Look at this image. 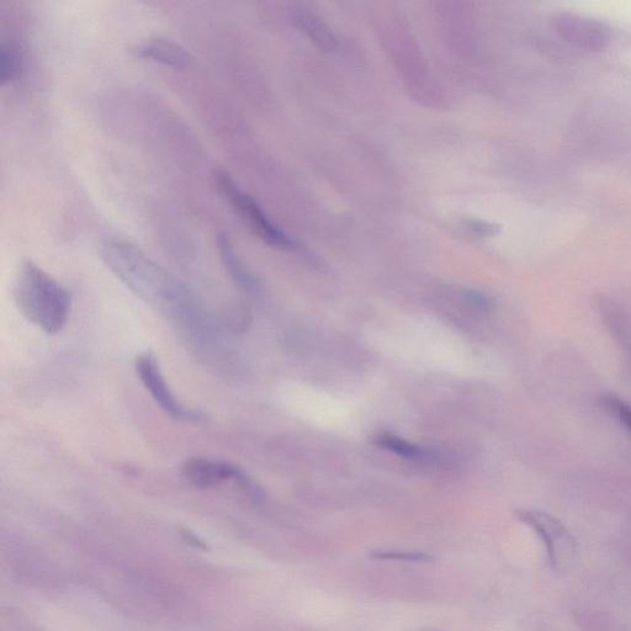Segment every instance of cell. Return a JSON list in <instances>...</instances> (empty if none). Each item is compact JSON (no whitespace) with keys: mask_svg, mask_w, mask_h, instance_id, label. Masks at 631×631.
<instances>
[{"mask_svg":"<svg viewBox=\"0 0 631 631\" xmlns=\"http://www.w3.org/2000/svg\"><path fill=\"white\" fill-rule=\"evenodd\" d=\"M376 443H378L380 447L389 449L391 452L408 459H421L426 455V453H424L421 448L416 447V445L408 443L401 438L390 436V434H381V436L376 438Z\"/></svg>","mask_w":631,"mask_h":631,"instance_id":"8fae6325","label":"cell"},{"mask_svg":"<svg viewBox=\"0 0 631 631\" xmlns=\"http://www.w3.org/2000/svg\"><path fill=\"white\" fill-rule=\"evenodd\" d=\"M21 71V56L13 44L3 42L0 47V79L3 84L13 82Z\"/></svg>","mask_w":631,"mask_h":631,"instance_id":"30bf717a","label":"cell"},{"mask_svg":"<svg viewBox=\"0 0 631 631\" xmlns=\"http://www.w3.org/2000/svg\"><path fill=\"white\" fill-rule=\"evenodd\" d=\"M136 373L141 383L150 392L152 399L162 408L173 420L184 422L200 421L204 417L203 412L184 407L173 395L166 379L159 368L156 355L145 352L139 355L135 363Z\"/></svg>","mask_w":631,"mask_h":631,"instance_id":"5b68a950","label":"cell"},{"mask_svg":"<svg viewBox=\"0 0 631 631\" xmlns=\"http://www.w3.org/2000/svg\"><path fill=\"white\" fill-rule=\"evenodd\" d=\"M219 251L227 273L235 280V283L242 286L243 289L253 291L257 289V281L253 275L248 272L245 264L236 256L230 240L225 235L219 236Z\"/></svg>","mask_w":631,"mask_h":631,"instance_id":"9c48e42d","label":"cell"},{"mask_svg":"<svg viewBox=\"0 0 631 631\" xmlns=\"http://www.w3.org/2000/svg\"><path fill=\"white\" fill-rule=\"evenodd\" d=\"M136 57L172 68H187L192 62L189 52L182 45L161 37H150L132 47Z\"/></svg>","mask_w":631,"mask_h":631,"instance_id":"ba28073f","label":"cell"},{"mask_svg":"<svg viewBox=\"0 0 631 631\" xmlns=\"http://www.w3.org/2000/svg\"><path fill=\"white\" fill-rule=\"evenodd\" d=\"M554 28L562 39L588 51L606 49L612 40V31L601 21L575 14H560L554 19Z\"/></svg>","mask_w":631,"mask_h":631,"instance_id":"52a82bcc","label":"cell"},{"mask_svg":"<svg viewBox=\"0 0 631 631\" xmlns=\"http://www.w3.org/2000/svg\"><path fill=\"white\" fill-rule=\"evenodd\" d=\"M14 299L21 315L45 333L56 334L65 328L72 305L70 291L39 265L31 261L21 265Z\"/></svg>","mask_w":631,"mask_h":631,"instance_id":"7a4b0ae2","label":"cell"},{"mask_svg":"<svg viewBox=\"0 0 631 631\" xmlns=\"http://www.w3.org/2000/svg\"><path fill=\"white\" fill-rule=\"evenodd\" d=\"M522 522L537 532L548 551L549 561L555 570L565 569L574 561L576 542L574 537L558 518L542 511H519Z\"/></svg>","mask_w":631,"mask_h":631,"instance_id":"277c9868","label":"cell"},{"mask_svg":"<svg viewBox=\"0 0 631 631\" xmlns=\"http://www.w3.org/2000/svg\"><path fill=\"white\" fill-rule=\"evenodd\" d=\"M182 473L184 479L195 489H216L226 481L235 480L248 490L253 489V482L243 473L242 469L227 461L193 458L184 464Z\"/></svg>","mask_w":631,"mask_h":631,"instance_id":"8992f818","label":"cell"},{"mask_svg":"<svg viewBox=\"0 0 631 631\" xmlns=\"http://www.w3.org/2000/svg\"><path fill=\"white\" fill-rule=\"evenodd\" d=\"M215 182L217 189L230 201L233 208L245 219L261 240L274 248H294L293 240L269 220L257 201L251 195L243 192L230 174L226 171H216Z\"/></svg>","mask_w":631,"mask_h":631,"instance_id":"3957f363","label":"cell"},{"mask_svg":"<svg viewBox=\"0 0 631 631\" xmlns=\"http://www.w3.org/2000/svg\"><path fill=\"white\" fill-rule=\"evenodd\" d=\"M371 558L378 560H394L405 562H428L433 561L431 554L421 553V551H395V550H379L370 554Z\"/></svg>","mask_w":631,"mask_h":631,"instance_id":"7c38bea8","label":"cell"},{"mask_svg":"<svg viewBox=\"0 0 631 631\" xmlns=\"http://www.w3.org/2000/svg\"><path fill=\"white\" fill-rule=\"evenodd\" d=\"M299 21L302 23V28L309 31L312 39L322 41V46L331 47L332 49L334 39L327 30L323 29V26L318 21L312 19V17H301Z\"/></svg>","mask_w":631,"mask_h":631,"instance_id":"4fadbf2b","label":"cell"},{"mask_svg":"<svg viewBox=\"0 0 631 631\" xmlns=\"http://www.w3.org/2000/svg\"><path fill=\"white\" fill-rule=\"evenodd\" d=\"M100 253L116 278L155 309L178 316L192 306L188 289L141 248L130 242L110 240Z\"/></svg>","mask_w":631,"mask_h":631,"instance_id":"6da1fadb","label":"cell"},{"mask_svg":"<svg viewBox=\"0 0 631 631\" xmlns=\"http://www.w3.org/2000/svg\"><path fill=\"white\" fill-rule=\"evenodd\" d=\"M609 405H611L613 411L617 413L620 421H622L631 432V407L625 405L624 402L619 400H609Z\"/></svg>","mask_w":631,"mask_h":631,"instance_id":"5bb4252c","label":"cell"}]
</instances>
